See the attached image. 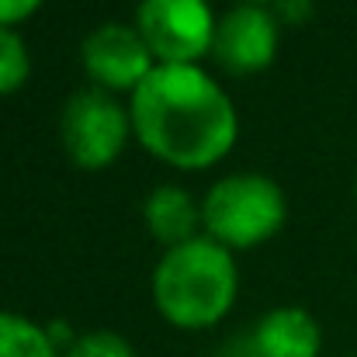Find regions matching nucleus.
I'll return each mask as SVG.
<instances>
[{
	"instance_id": "12",
	"label": "nucleus",
	"mask_w": 357,
	"mask_h": 357,
	"mask_svg": "<svg viewBox=\"0 0 357 357\" xmlns=\"http://www.w3.org/2000/svg\"><path fill=\"white\" fill-rule=\"evenodd\" d=\"M66 357H135V351L128 347V340L112 333V330H94V333H84L77 337L70 347H66Z\"/></svg>"
},
{
	"instance_id": "8",
	"label": "nucleus",
	"mask_w": 357,
	"mask_h": 357,
	"mask_svg": "<svg viewBox=\"0 0 357 357\" xmlns=\"http://www.w3.org/2000/svg\"><path fill=\"white\" fill-rule=\"evenodd\" d=\"M250 337L260 357H319L323 347L319 323L298 305L271 309Z\"/></svg>"
},
{
	"instance_id": "9",
	"label": "nucleus",
	"mask_w": 357,
	"mask_h": 357,
	"mask_svg": "<svg viewBox=\"0 0 357 357\" xmlns=\"http://www.w3.org/2000/svg\"><path fill=\"white\" fill-rule=\"evenodd\" d=\"M142 215H146V226L153 229V236L163 239L167 246H181V243L195 239V226L202 219V212L195 208V198L177 184L156 188L146 198Z\"/></svg>"
},
{
	"instance_id": "6",
	"label": "nucleus",
	"mask_w": 357,
	"mask_h": 357,
	"mask_svg": "<svg viewBox=\"0 0 357 357\" xmlns=\"http://www.w3.org/2000/svg\"><path fill=\"white\" fill-rule=\"evenodd\" d=\"M80 52H84V70L105 91H135L153 70L149 45L128 24H101L84 38Z\"/></svg>"
},
{
	"instance_id": "4",
	"label": "nucleus",
	"mask_w": 357,
	"mask_h": 357,
	"mask_svg": "<svg viewBox=\"0 0 357 357\" xmlns=\"http://www.w3.org/2000/svg\"><path fill=\"white\" fill-rule=\"evenodd\" d=\"M132 115H125L119 98L105 87H84L77 91L59 115V132L70 160L87 170L108 167L128 139Z\"/></svg>"
},
{
	"instance_id": "14",
	"label": "nucleus",
	"mask_w": 357,
	"mask_h": 357,
	"mask_svg": "<svg viewBox=\"0 0 357 357\" xmlns=\"http://www.w3.org/2000/svg\"><path fill=\"white\" fill-rule=\"evenodd\" d=\"M219 357H260V351L253 347V337H236V340H229L222 347Z\"/></svg>"
},
{
	"instance_id": "13",
	"label": "nucleus",
	"mask_w": 357,
	"mask_h": 357,
	"mask_svg": "<svg viewBox=\"0 0 357 357\" xmlns=\"http://www.w3.org/2000/svg\"><path fill=\"white\" fill-rule=\"evenodd\" d=\"M38 3L42 0H0V24L10 28L14 21H24L28 14L38 10Z\"/></svg>"
},
{
	"instance_id": "3",
	"label": "nucleus",
	"mask_w": 357,
	"mask_h": 357,
	"mask_svg": "<svg viewBox=\"0 0 357 357\" xmlns=\"http://www.w3.org/2000/svg\"><path fill=\"white\" fill-rule=\"evenodd\" d=\"M288 215L284 191L264 174H229L202 202V222L215 243L257 246L271 239Z\"/></svg>"
},
{
	"instance_id": "7",
	"label": "nucleus",
	"mask_w": 357,
	"mask_h": 357,
	"mask_svg": "<svg viewBox=\"0 0 357 357\" xmlns=\"http://www.w3.org/2000/svg\"><path fill=\"white\" fill-rule=\"evenodd\" d=\"M212 56L233 73H257L278 56V24L260 3H239L219 17Z\"/></svg>"
},
{
	"instance_id": "5",
	"label": "nucleus",
	"mask_w": 357,
	"mask_h": 357,
	"mask_svg": "<svg viewBox=\"0 0 357 357\" xmlns=\"http://www.w3.org/2000/svg\"><path fill=\"white\" fill-rule=\"evenodd\" d=\"M215 17L208 0H139L135 31L160 63H195L212 49Z\"/></svg>"
},
{
	"instance_id": "11",
	"label": "nucleus",
	"mask_w": 357,
	"mask_h": 357,
	"mask_svg": "<svg viewBox=\"0 0 357 357\" xmlns=\"http://www.w3.org/2000/svg\"><path fill=\"white\" fill-rule=\"evenodd\" d=\"M28 73H31V59L21 35L0 24V94L17 91L28 80Z\"/></svg>"
},
{
	"instance_id": "2",
	"label": "nucleus",
	"mask_w": 357,
	"mask_h": 357,
	"mask_svg": "<svg viewBox=\"0 0 357 357\" xmlns=\"http://www.w3.org/2000/svg\"><path fill=\"white\" fill-rule=\"evenodd\" d=\"M153 298L167 323L181 330L215 326L236 302V264L212 236L170 246L153 274Z\"/></svg>"
},
{
	"instance_id": "16",
	"label": "nucleus",
	"mask_w": 357,
	"mask_h": 357,
	"mask_svg": "<svg viewBox=\"0 0 357 357\" xmlns=\"http://www.w3.org/2000/svg\"><path fill=\"white\" fill-rule=\"evenodd\" d=\"M246 3H260V0H246Z\"/></svg>"
},
{
	"instance_id": "1",
	"label": "nucleus",
	"mask_w": 357,
	"mask_h": 357,
	"mask_svg": "<svg viewBox=\"0 0 357 357\" xmlns=\"http://www.w3.org/2000/svg\"><path fill=\"white\" fill-rule=\"evenodd\" d=\"M128 115L153 156L184 170L212 167L236 142L229 94L195 63H156L132 91Z\"/></svg>"
},
{
	"instance_id": "17",
	"label": "nucleus",
	"mask_w": 357,
	"mask_h": 357,
	"mask_svg": "<svg viewBox=\"0 0 357 357\" xmlns=\"http://www.w3.org/2000/svg\"><path fill=\"white\" fill-rule=\"evenodd\" d=\"M354 191H357V188H354Z\"/></svg>"
},
{
	"instance_id": "15",
	"label": "nucleus",
	"mask_w": 357,
	"mask_h": 357,
	"mask_svg": "<svg viewBox=\"0 0 357 357\" xmlns=\"http://www.w3.org/2000/svg\"><path fill=\"white\" fill-rule=\"evenodd\" d=\"M278 3H281V14L288 21H305L312 14V3L309 0H278Z\"/></svg>"
},
{
	"instance_id": "10",
	"label": "nucleus",
	"mask_w": 357,
	"mask_h": 357,
	"mask_svg": "<svg viewBox=\"0 0 357 357\" xmlns=\"http://www.w3.org/2000/svg\"><path fill=\"white\" fill-rule=\"evenodd\" d=\"M0 357H59L49 330L17 312H0Z\"/></svg>"
}]
</instances>
